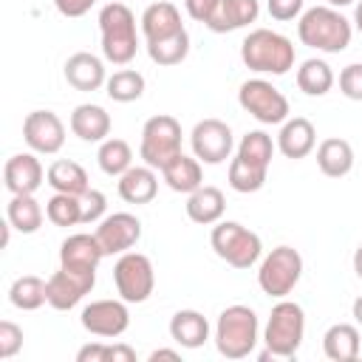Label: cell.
Segmentation results:
<instances>
[{
    "instance_id": "6da1fadb",
    "label": "cell",
    "mask_w": 362,
    "mask_h": 362,
    "mask_svg": "<svg viewBox=\"0 0 362 362\" xmlns=\"http://www.w3.org/2000/svg\"><path fill=\"white\" fill-rule=\"evenodd\" d=\"M297 37L303 45L322 51V54H339L351 45L354 25L348 17H342L339 8L331 6H314L305 8L297 20Z\"/></svg>"
},
{
    "instance_id": "7a4b0ae2",
    "label": "cell",
    "mask_w": 362,
    "mask_h": 362,
    "mask_svg": "<svg viewBox=\"0 0 362 362\" xmlns=\"http://www.w3.org/2000/svg\"><path fill=\"white\" fill-rule=\"evenodd\" d=\"M240 59L255 74L283 76L294 68V45L288 37L272 28H255L240 42Z\"/></svg>"
},
{
    "instance_id": "3957f363",
    "label": "cell",
    "mask_w": 362,
    "mask_h": 362,
    "mask_svg": "<svg viewBox=\"0 0 362 362\" xmlns=\"http://www.w3.org/2000/svg\"><path fill=\"white\" fill-rule=\"evenodd\" d=\"M305 337V311L294 300H280L272 305V314L263 328V359H291Z\"/></svg>"
},
{
    "instance_id": "277c9868",
    "label": "cell",
    "mask_w": 362,
    "mask_h": 362,
    "mask_svg": "<svg viewBox=\"0 0 362 362\" xmlns=\"http://www.w3.org/2000/svg\"><path fill=\"white\" fill-rule=\"evenodd\" d=\"M99 34H102V57L113 65H127L139 51L136 34V14L113 0L99 11Z\"/></svg>"
},
{
    "instance_id": "5b68a950",
    "label": "cell",
    "mask_w": 362,
    "mask_h": 362,
    "mask_svg": "<svg viewBox=\"0 0 362 362\" xmlns=\"http://www.w3.org/2000/svg\"><path fill=\"white\" fill-rule=\"evenodd\" d=\"M260 339V322H257V314L249 308V305H226L221 314H218V322H215V348L221 356L226 359H243L255 351Z\"/></svg>"
},
{
    "instance_id": "8992f818",
    "label": "cell",
    "mask_w": 362,
    "mask_h": 362,
    "mask_svg": "<svg viewBox=\"0 0 362 362\" xmlns=\"http://www.w3.org/2000/svg\"><path fill=\"white\" fill-rule=\"evenodd\" d=\"M209 243H212L215 255L223 263H229L232 269H252L260 260V255H263L260 235L246 229L238 221H218L212 226Z\"/></svg>"
},
{
    "instance_id": "52a82bcc",
    "label": "cell",
    "mask_w": 362,
    "mask_h": 362,
    "mask_svg": "<svg viewBox=\"0 0 362 362\" xmlns=\"http://www.w3.org/2000/svg\"><path fill=\"white\" fill-rule=\"evenodd\" d=\"M300 277H303V257L291 246H274L260 260V269H257L260 291L269 297H277V300L288 297L294 291V286L300 283Z\"/></svg>"
},
{
    "instance_id": "ba28073f",
    "label": "cell",
    "mask_w": 362,
    "mask_h": 362,
    "mask_svg": "<svg viewBox=\"0 0 362 362\" xmlns=\"http://www.w3.org/2000/svg\"><path fill=\"white\" fill-rule=\"evenodd\" d=\"M178 153H181V124H178V119L170 116V113L150 116L141 127V144H139L141 161L153 170H161Z\"/></svg>"
},
{
    "instance_id": "9c48e42d",
    "label": "cell",
    "mask_w": 362,
    "mask_h": 362,
    "mask_svg": "<svg viewBox=\"0 0 362 362\" xmlns=\"http://www.w3.org/2000/svg\"><path fill=\"white\" fill-rule=\"evenodd\" d=\"M238 105L260 124H283L291 113L288 99L269 79H246L238 88Z\"/></svg>"
},
{
    "instance_id": "30bf717a",
    "label": "cell",
    "mask_w": 362,
    "mask_h": 362,
    "mask_svg": "<svg viewBox=\"0 0 362 362\" xmlns=\"http://www.w3.org/2000/svg\"><path fill=\"white\" fill-rule=\"evenodd\" d=\"M113 283L124 303H144L156 288V269L147 255L124 252L113 266Z\"/></svg>"
},
{
    "instance_id": "8fae6325",
    "label": "cell",
    "mask_w": 362,
    "mask_h": 362,
    "mask_svg": "<svg viewBox=\"0 0 362 362\" xmlns=\"http://www.w3.org/2000/svg\"><path fill=\"white\" fill-rule=\"evenodd\" d=\"M189 144H192V156L201 164H223L232 156L235 136H232V127L226 122L201 119L189 133Z\"/></svg>"
},
{
    "instance_id": "7c38bea8",
    "label": "cell",
    "mask_w": 362,
    "mask_h": 362,
    "mask_svg": "<svg viewBox=\"0 0 362 362\" xmlns=\"http://www.w3.org/2000/svg\"><path fill=\"white\" fill-rule=\"evenodd\" d=\"M79 322L88 334L113 339L130 328V311H127V303L122 297L119 300H93L82 308Z\"/></svg>"
},
{
    "instance_id": "4fadbf2b",
    "label": "cell",
    "mask_w": 362,
    "mask_h": 362,
    "mask_svg": "<svg viewBox=\"0 0 362 362\" xmlns=\"http://www.w3.org/2000/svg\"><path fill=\"white\" fill-rule=\"evenodd\" d=\"M23 139L31 153L54 156L65 144V124L54 110H31L23 122Z\"/></svg>"
},
{
    "instance_id": "5bb4252c",
    "label": "cell",
    "mask_w": 362,
    "mask_h": 362,
    "mask_svg": "<svg viewBox=\"0 0 362 362\" xmlns=\"http://www.w3.org/2000/svg\"><path fill=\"white\" fill-rule=\"evenodd\" d=\"M102 243L105 257L107 255H124L141 240V221L133 212H113L105 215L93 232Z\"/></svg>"
},
{
    "instance_id": "9a60e30c",
    "label": "cell",
    "mask_w": 362,
    "mask_h": 362,
    "mask_svg": "<svg viewBox=\"0 0 362 362\" xmlns=\"http://www.w3.org/2000/svg\"><path fill=\"white\" fill-rule=\"evenodd\" d=\"M93 286H96V272H74L59 266V272L48 277V305L57 311H71L74 305L82 303L85 294H90Z\"/></svg>"
},
{
    "instance_id": "2e32d148",
    "label": "cell",
    "mask_w": 362,
    "mask_h": 362,
    "mask_svg": "<svg viewBox=\"0 0 362 362\" xmlns=\"http://www.w3.org/2000/svg\"><path fill=\"white\" fill-rule=\"evenodd\" d=\"M45 173L37 153H14L6 167H3V184L11 195H34L42 181H45Z\"/></svg>"
},
{
    "instance_id": "e0dca14e",
    "label": "cell",
    "mask_w": 362,
    "mask_h": 362,
    "mask_svg": "<svg viewBox=\"0 0 362 362\" xmlns=\"http://www.w3.org/2000/svg\"><path fill=\"white\" fill-rule=\"evenodd\" d=\"M102 257H105V252H102V243H99L96 235L76 232V235H68L59 243V266H65V269H74V272H96V266H99Z\"/></svg>"
},
{
    "instance_id": "ac0fdd59",
    "label": "cell",
    "mask_w": 362,
    "mask_h": 362,
    "mask_svg": "<svg viewBox=\"0 0 362 362\" xmlns=\"http://www.w3.org/2000/svg\"><path fill=\"white\" fill-rule=\"evenodd\" d=\"M62 74H65V82L76 90H99L105 82H107V74H105V62L90 54V51H76L65 59L62 65Z\"/></svg>"
},
{
    "instance_id": "d6986e66",
    "label": "cell",
    "mask_w": 362,
    "mask_h": 362,
    "mask_svg": "<svg viewBox=\"0 0 362 362\" xmlns=\"http://www.w3.org/2000/svg\"><path fill=\"white\" fill-rule=\"evenodd\" d=\"M317 144V130L314 124L305 119V116H294V119H286L280 124V133H277V150L286 156V158H305Z\"/></svg>"
},
{
    "instance_id": "ffe728a7",
    "label": "cell",
    "mask_w": 362,
    "mask_h": 362,
    "mask_svg": "<svg viewBox=\"0 0 362 362\" xmlns=\"http://www.w3.org/2000/svg\"><path fill=\"white\" fill-rule=\"evenodd\" d=\"M161 178L167 181V187L173 192H181V195H189L195 192L198 187H204V170H201V161L195 156H187V153H178L175 158H170L161 170Z\"/></svg>"
},
{
    "instance_id": "44dd1931",
    "label": "cell",
    "mask_w": 362,
    "mask_h": 362,
    "mask_svg": "<svg viewBox=\"0 0 362 362\" xmlns=\"http://www.w3.org/2000/svg\"><path fill=\"white\" fill-rule=\"evenodd\" d=\"M139 23H141V34H144L147 42H153V40H164V37H170V34H175V31L184 28V23H181V11H178L175 3H170V0L150 3V6L144 8V14H141Z\"/></svg>"
},
{
    "instance_id": "7402d4cb",
    "label": "cell",
    "mask_w": 362,
    "mask_h": 362,
    "mask_svg": "<svg viewBox=\"0 0 362 362\" xmlns=\"http://www.w3.org/2000/svg\"><path fill=\"white\" fill-rule=\"evenodd\" d=\"M71 133L82 141H105L110 136V113L102 105H76L71 113Z\"/></svg>"
},
{
    "instance_id": "603a6c76",
    "label": "cell",
    "mask_w": 362,
    "mask_h": 362,
    "mask_svg": "<svg viewBox=\"0 0 362 362\" xmlns=\"http://www.w3.org/2000/svg\"><path fill=\"white\" fill-rule=\"evenodd\" d=\"M322 351L331 362H354L362 354V337L359 328L351 322H334L322 334Z\"/></svg>"
},
{
    "instance_id": "cb8c5ba5",
    "label": "cell",
    "mask_w": 362,
    "mask_h": 362,
    "mask_svg": "<svg viewBox=\"0 0 362 362\" xmlns=\"http://www.w3.org/2000/svg\"><path fill=\"white\" fill-rule=\"evenodd\" d=\"M158 192V175L147 164H133L124 175H119V198L127 204H150Z\"/></svg>"
},
{
    "instance_id": "d4e9b609",
    "label": "cell",
    "mask_w": 362,
    "mask_h": 362,
    "mask_svg": "<svg viewBox=\"0 0 362 362\" xmlns=\"http://www.w3.org/2000/svg\"><path fill=\"white\" fill-rule=\"evenodd\" d=\"M223 212H226V198H223V192L218 187L204 184V187H198L195 192L187 195V218L192 223L212 226V223H218L223 218Z\"/></svg>"
},
{
    "instance_id": "484cf974",
    "label": "cell",
    "mask_w": 362,
    "mask_h": 362,
    "mask_svg": "<svg viewBox=\"0 0 362 362\" xmlns=\"http://www.w3.org/2000/svg\"><path fill=\"white\" fill-rule=\"evenodd\" d=\"M170 337L181 348H201L209 339V322L201 311L195 308H181L170 317Z\"/></svg>"
},
{
    "instance_id": "4316f807",
    "label": "cell",
    "mask_w": 362,
    "mask_h": 362,
    "mask_svg": "<svg viewBox=\"0 0 362 362\" xmlns=\"http://www.w3.org/2000/svg\"><path fill=\"white\" fill-rule=\"evenodd\" d=\"M260 14V3L257 0H221L215 17L206 23L209 31L215 34H226V31H238L249 23H255Z\"/></svg>"
},
{
    "instance_id": "83f0119b",
    "label": "cell",
    "mask_w": 362,
    "mask_h": 362,
    "mask_svg": "<svg viewBox=\"0 0 362 362\" xmlns=\"http://www.w3.org/2000/svg\"><path fill=\"white\" fill-rule=\"evenodd\" d=\"M317 167L328 178H342L354 170V147L345 139H322L317 147Z\"/></svg>"
},
{
    "instance_id": "f1b7e54d",
    "label": "cell",
    "mask_w": 362,
    "mask_h": 362,
    "mask_svg": "<svg viewBox=\"0 0 362 362\" xmlns=\"http://www.w3.org/2000/svg\"><path fill=\"white\" fill-rule=\"evenodd\" d=\"M45 181L54 192H68V195H85L90 189V181H88V173L82 164L71 161V158H57L48 173H45Z\"/></svg>"
},
{
    "instance_id": "f546056e",
    "label": "cell",
    "mask_w": 362,
    "mask_h": 362,
    "mask_svg": "<svg viewBox=\"0 0 362 362\" xmlns=\"http://www.w3.org/2000/svg\"><path fill=\"white\" fill-rule=\"evenodd\" d=\"M8 303L20 311H37L48 303V280L37 274H23L8 288Z\"/></svg>"
},
{
    "instance_id": "4dcf8cb0",
    "label": "cell",
    "mask_w": 362,
    "mask_h": 362,
    "mask_svg": "<svg viewBox=\"0 0 362 362\" xmlns=\"http://www.w3.org/2000/svg\"><path fill=\"white\" fill-rule=\"evenodd\" d=\"M6 218H8V223H11L17 232L34 235V232L42 226L45 212H42V206L37 204L34 195H11V201L6 204Z\"/></svg>"
},
{
    "instance_id": "1f68e13d",
    "label": "cell",
    "mask_w": 362,
    "mask_h": 362,
    "mask_svg": "<svg viewBox=\"0 0 362 362\" xmlns=\"http://www.w3.org/2000/svg\"><path fill=\"white\" fill-rule=\"evenodd\" d=\"M297 88L305 93V96H325L331 88H334V71L325 59H305L300 68H297Z\"/></svg>"
},
{
    "instance_id": "d6a6232c",
    "label": "cell",
    "mask_w": 362,
    "mask_h": 362,
    "mask_svg": "<svg viewBox=\"0 0 362 362\" xmlns=\"http://www.w3.org/2000/svg\"><path fill=\"white\" fill-rule=\"evenodd\" d=\"M189 54V34L187 28L164 37V40H153L147 42V57L156 62V65H164V68H173V65H181Z\"/></svg>"
},
{
    "instance_id": "836d02e7",
    "label": "cell",
    "mask_w": 362,
    "mask_h": 362,
    "mask_svg": "<svg viewBox=\"0 0 362 362\" xmlns=\"http://www.w3.org/2000/svg\"><path fill=\"white\" fill-rule=\"evenodd\" d=\"M96 161H99V170L105 175L119 178L133 167V150L124 139H105V141H99Z\"/></svg>"
},
{
    "instance_id": "e575fe53",
    "label": "cell",
    "mask_w": 362,
    "mask_h": 362,
    "mask_svg": "<svg viewBox=\"0 0 362 362\" xmlns=\"http://www.w3.org/2000/svg\"><path fill=\"white\" fill-rule=\"evenodd\" d=\"M105 93H107L113 102H122V105L136 102V99H141V93H144V76H141L136 68H122V71H116L113 76H107Z\"/></svg>"
},
{
    "instance_id": "d590c367",
    "label": "cell",
    "mask_w": 362,
    "mask_h": 362,
    "mask_svg": "<svg viewBox=\"0 0 362 362\" xmlns=\"http://www.w3.org/2000/svg\"><path fill=\"white\" fill-rule=\"evenodd\" d=\"M266 175H269L266 167H255V164L243 161L240 156H235V158L229 161V187H232L235 192H240V195H249V192L263 189Z\"/></svg>"
},
{
    "instance_id": "8d00e7d4",
    "label": "cell",
    "mask_w": 362,
    "mask_h": 362,
    "mask_svg": "<svg viewBox=\"0 0 362 362\" xmlns=\"http://www.w3.org/2000/svg\"><path fill=\"white\" fill-rule=\"evenodd\" d=\"M45 218L54 226H76L82 223V198L68 192H54L45 201Z\"/></svg>"
},
{
    "instance_id": "74e56055",
    "label": "cell",
    "mask_w": 362,
    "mask_h": 362,
    "mask_svg": "<svg viewBox=\"0 0 362 362\" xmlns=\"http://www.w3.org/2000/svg\"><path fill=\"white\" fill-rule=\"evenodd\" d=\"M238 156L243 161L255 164V167H266L269 170L272 156H274V141H272V136L266 130H249L238 144Z\"/></svg>"
},
{
    "instance_id": "f35d334b",
    "label": "cell",
    "mask_w": 362,
    "mask_h": 362,
    "mask_svg": "<svg viewBox=\"0 0 362 362\" xmlns=\"http://www.w3.org/2000/svg\"><path fill=\"white\" fill-rule=\"evenodd\" d=\"M339 90L351 102H362V62H351L339 71Z\"/></svg>"
},
{
    "instance_id": "ab89813d",
    "label": "cell",
    "mask_w": 362,
    "mask_h": 362,
    "mask_svg": "<svg viewBox=\"0 0 362 362\" xmlns=\"http://www.w3.org/2000/svg\"><path fill=\"white\" fill-rule=\"evenodd\" d=\"M20 348H23V328L11 320H3L0 322V359L17 356Z\"/></svg>"
},
{
    "instance_id": "60d3db41",
    "label": "cell",
    "mask_w": 362,
    "mask_h": 362,
    "mask_svg": "<svg viewBox=\"0 0 362 362\" xmlns=\"http://www.w3.org/2000/svg\"><path fill=\"white\" fill-rule=\"evenodd\" d=\"M107 212V198L102 189H88L82 195V223H99Z\"/></svg>"
},
{
    "instance_id": "b9f144b4",
    "label": "cell",
    "mask_w": 362,
    "mask_h": 362,
    "mask_svg": "<svg viewBox=\"0 0 362 362\" xmlns=\"http://www.w3.org/2000/svg\"><path fill=\"white\" fill-rule=\"evenodd\" d=\"M303 6H305V0H266V11L277 23H288V20L300 17Z\"/></svg>"
},
{
    "instance_id": "7bdbcfd3",
    "label": "cell",
    "mask_w": 362,
    "mask_h": 362,
    "mask_svg": "<svg viewBox=\"0 0 362 362\" xmlns=\"http://www.w3.org/2000/svg\"><path fill=\"white\" fill-rule=\"evenodd\" d=\"M218 6H221V0H184L187 14H189L195 23H204V25H206V23L215 17Z\"/></svg>"
},
{
    "instance_id": "ee69618b",
    "label": "cell",
    "mask_w": 362,
    "mask_h": 362,
    "mask_svg": "<svg viewBox=\"0 0 362 362\" xmlns=\"http://www.w3.org/2000/svg\"><path fill=\"white\" fill-rule=\"evenodd\" d=\"M93 3H96V0H54L57 11H59L62 17H68V20L85 17V14L90 11V6H93Z\"/></svg>"
},
{
    "instance_id": "f6af8a7d",
    "label": "cell",
    "mask_w": 362,
    "mask_h": 362,
    "mask_svg": "<svg viewBox=\"0 0 362 362\" xmlns=\"http://www.w3.org/2000/svg\"><path fill=\"white\" fill-rule=\"evenodd\" d=\"M76 362H107V342H88L76 351Z\"/></svg>"
},
{
    "instance_id": "bcb514c9",
    "label": "cell",
    "mask_w": 362,
    "mask_h": 362,
    "mask_svg": "<svg viewBox=\"0 0 362 362\" xmlns=\"http://www.w3.org/2000/svg\"><path fill=\"white\" fill-rule=\"evenodd\" d=\"M107 362H136V351L124 342L107 345Z\"/></svg>"
},
{
    "instance_id": "7dc6e473",
    "label": "cell",
    "mask_w": 362,
    "mask_h": 362,
    "mask_svg": "<svg viewBox=\"0 0 362 362\" xmlns=\"http://www.w3.org/2000/svg\"><path fill=\"white\" fill-rule=\"evenodd\" d=\"M147 359H150V362H158V359H173V362H178V359H181V354H178V351H173V348H156Z\"/></svg>"
},
{
    "instance_id": "c3c4849f",
    "label": "cell",
    "mask_w": 362,
    "mask_h": 362,
    "mask_svg": "<svg viewBox=\"0 0 362 362\" xmlns=\"http://www.w3.org/2000/svg\"><path fill=\"white\" fill-rule=\"evenodd\" d=\"M354 272H356V277L362 280V243H359L356 252H354Z\"/></svg>"
},
{
    "instance_id": "681fc988",
    "label": "cell",
    "mask_w": 362,
    "mask_h": 362,
    "mask_svg": "<svg viewBox=\"0 0 362 362\" xmlns=\"http://www.w3.org/2000/svg\"><path fill=\"white\" fill-rule=\"evenodd\" d=\"M351 314H354V320H356V325H362V294L354 300V305H351Z\"/></svg>"
},
{
    "instance_id": "f907efd6",
    "label": "cell",
    "mask_w": 362,
    "mask_h": 362,
    "mask_svg": "<svg viewBox=\"0 0 362 362\" xmlns=\"http://www.w3.org/2000/svg\"><path fill=\"white\" fill-rule=\"evenodd\" d=\"M354 25H356V31L362 34V0H359L356 8H354Z\"/></svg>"
},
{
    "instance_id": "816d5d0a",
    "label": "cell",
    "mask_w": 362,
    "mask_h": 362,
    "mask_svg": "<svg viewBox=\"0 0 362 362\" xmlns=\"http://www.w3.org/2000/svg\"><path fill=\"white\" fill-rule=\"evenodd\" d=\"M351 3H356V0H328L331 8H345V6H351Z\"/></svg>"
}]
</instances>
